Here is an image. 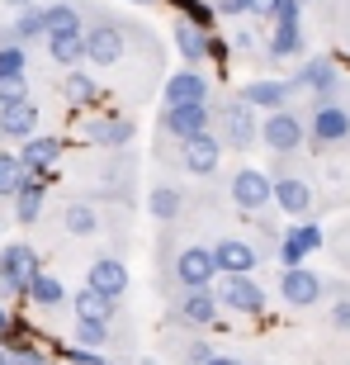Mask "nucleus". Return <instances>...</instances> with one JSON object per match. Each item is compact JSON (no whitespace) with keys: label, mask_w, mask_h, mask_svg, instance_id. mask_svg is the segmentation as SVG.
I'll return each mask as SVG.
<instances>
[{"label":"nucleus","mask_w":350,"mask_h":365,"mask_svg":"<svg viewBox=\"0 0 350 365\" xmlns=\"http://www.w3.org/2000/svg\"><path fill=\"white\" fill-rule=\"evenodd\" d=\"M275 204H280L289 218H308L312 214V204H317V190L308 185V176H298V171H289L284 166V157L275 162Z\"/></svg>","instance_id":"0eeeda50"},{"label":"nucleus","mask_w":350,"mask_h":365,"mask_svg":"<svg viewBox=\"0 0 350 365\" xmlns=\"http://www.w3.org/2000/svg\"><path fill=\"white\" fill-rule=\"evenodd\" d=\"M38 105L33 100H19V105H5L0 109V143H28V138L38 133Z\"/></svg>","instance_id":"dca6fc26"},{"label":"nucleus","mask_w":350,"mask_h":365,"mask_svg":"<svg viewBox=\"0 0 350 365\" xmlns=\"http://www.w3.org/2000/svg\"><path fill=\"white\" fill-rule=\"evenodd\" d=\"M175 48H180V57H185L189 67H199L203 57H208V29H199L194 19H180L175 24Z\"/></svg>","instance_id":"a878e982"},{"label":"nucleus","mask_w":350,"mask_h":365,"mask_svg":"<svg viewBox=\"0 0 350 365\" xmlns=\"http://www.w3.org/2000/svg\"><path fill=\"white\" fill-rule=\"evenodd\" d=\"M308 138L317 148H341L350 143V105L341 95H327V100H312L308 109Z\"/></svg>","instance_id":"20e7f679"},{"label":"nucleus","mask_w":350,"mask_h":365,"mask_svg":"<svg viewBox=\"0 0 350 365\" xmlns=\"http://www.w3.org/2000/svg\"><path fill=\"white\" fill-rule=\"evenodd\" d=\"M123 53H128V24L109 19V14H95L85 24V62L90 67H119Z\"/></svg>","instance_id":"7ed1b4c3"},{"label":"nucleus","mask_w":350,"mask_h":365,"mask_svg":"<svg viewBox=\"0 0 350 365\" xmlns=\"http://www.w3.org/2000/svg\"><path fill=\"white\" fill-rule=\"evenodd\" d=\"M270 10H275V0H246V14H260V19H270Z\"/></svg>","instance_id":"58836bf2"},{"label":"nucleus","mask_w":350,"mask_h":365,"mask_svg":"<svg viewBox=\"0 0 350 365\" xmlns=\"http://www.w3.org/2000/svg\"><path fill=\"white\" fill-rule=\"evenodd\" d=\"M76 346H109V323H95V318H76Z\"/></svg>","instance_id":"72a5a7b5"},{"label":"nucleus","mask_w":350,"mask_h":365,"mask_svg":"<svg viewBox=\"0 0 350 365\" xmlns=\"http://www.w3.org/2000/svg\"><path fill=\"white\" fill-rule=\"evenodd\" d=\"M213 275H223L213 261V247L185 242V247H175V252H161V280L180 284V289H208Z\"/></svg>","instance_id":"f257e3e1"},{"label":"nucleus","mask_w":350,"mask_h":365,"mask_svg":"<svg viewBox=\"0 0 350 365\" xmlns=\"http://www.w3.org/2000/svg\"><path fill=\"white\" fill-rule=\"evenodd\" d=\"M317 247H322V228H317V223H303V228L284 232L280 261H284V266H303V257H308V252H317Z\"/></svg>","instance_id":"412c9836"},{"label":"nucleus","mask_w":350,"mask_h":365,"mask_svg":"<svg viewBox=\"0 0 350 365\" xmlns=\"http://www.w3.org/2000/svg\"><path fill=\"white\" fill-rule=\"evenodd\" d=\"M71 313L76 318H95V323H114L119 318V299H109V294H100V289H76L71 294Z\"/></svg>","instance_id":"aec40b11"},{"label":"nucleus","mask_w":350,"mask_h":365,"mask_svg":"<svg viewBox=\"0 0 350 365\" xmlns=\"http://www.w3.org/2000/svg\"><path fill=\"white\" fill-rule=\"evenodd\" d=\"M10 10H28V5H43V0H5Z\"/></svg>","instance_id":"79ce46f5"},{"label":"nucleus","mask_w":350,"mask_h":365,"mask_svg":"<svg viewBox=\"0 0 350 365\" xmlns=\"http://www.w3.org/2000/svg\"><path fill=\"white\" fill-rule=\"evenodd\" d=\"M203 365H246V361H242V356H223V351H213Z\"/></svg>","instance_id":"ea45409f"},{"label":"nucleus","mask_w":350,"mask_h":365,"mask_svg":"<svg viewBox=\"0 0 350 365\" xmlns=\"http://www.w3.org/2000/svg\"><path fill=\"white\" fill-rule=\"evenodd\" d=\"M208 123H213V105H166L161 119H157V133L171 138L175 148H180L189 138L208 133Z\"/></svg>","instance_id":"423d86ee"},{"label":"nucleus","mask_w":350,"mask_h":365,"mask_svg":"<svg viewBox=\"0 0 350 365\" xmlns=\"http://www.w3.org/2000/svg\"><path fill=\"white\" fill-rule=\"evenodd\" d=\"M213 261H218V271H223V275H246V271H256L260 252L246 242V237L228 232V237H218V242H213Z\"/></svg>","instance_id":"4468645a"},{"label":"nucleus","mask_w":350,"mask_h":365,"mask_svg":"<svg viewBox=\"0 0 350 365\" xmlns=\"http://www.w3.org/2000/svg\"><path fill=\"white\" fill-rule=\"evenodd\" d=\"M43 195H48V185H43V171H28V180H24V190H19V195H14V218H19V223H38L43 218Z\"/></svg>","instance_id":"393cba45"},{"label":"nucleus","mask_w":350,"mask_h":365,"mask_svg":"<svg viewBox=\"0 0 350 365\" xmlns=\"http://www.w3.org/2000/svg\"><path fill=\"white\" fill-rule=\"evenodd\" d=\"M327 10H322V24H327V34L336 43H346L350 48V0H322Z\"/></svg>","instance_id":"2f4dec72"},{"label":"nucleus","mask_w":350,"mask_h":365,"mask_svg":"<svg viewBox=\"0 0 350 365\" xmlns=\"http://www.w3.org/2000/svg\"><path fill=\"white\" fill-rule=\"evenodd\" d=\"M62 228H67V237H95V232H100V214H95L85 200H71L67 209H62Z\"/></svg>","instance_id":"cd10ccee"},{"label":"nucleus","mask_w":350,"mask_h":365,"mask_svg":"<svg viewBox=\"0 0 350 365\" xmlns=\"http://www.w3.org/2000/svg\"><path fill=\"white\" fill-rule=\"evenodd\" d=\"M48 57H53L57 67L76 71L85 62V29H76V34H48Z\"/></svg>","instance_id":"5701e85b"},{"label":"nucleus","mask_w":350,"mask_h":365,"mask_svg":"<svg viewBox=\"0 0 350 365\" xmlns=\"http://www.w3.org/2000/svg\"><path fill=\"white\" fill-rule=\"evenodd\" d=\"M303 48H308L303 24H270V53L275 57H298Z\"/></svg>","instance_id":"c85d7f7f"},{"label":"nucleus","mask_w":350,"mask_h":365,"mask_svg":"<svg viewBox=\"0 0 350 365\" xmlns=\"http://www.w3.org/2000/svg\"><path fill=\"white\" fill-rule=\"evenodd\" d=\"M147 209H152V218L157 223H175V218L185 214V190L180 185H152V195H147Z\"/></svg>","instance_id":"b1692460"},{"label":"nucleus","mask_w":350,"mask_h":365,"mask_svg":"<svg viewBox=\"0 0 350 365\" xmlns=\"http://www.w3.org/2000/svg\"><path fill=\"white\" fill-rule=\"evenodd\" d=\"M133 5H161V0H133Z\"/></svg>","instance_id":"37998d69"},{"label":"nucleus","mask_w":350,"mask_h":365,"mask_svg":"<svg viewBox=\"0 0 350 365\" xmlns=\"http://www.w3.org/2000/svg\"><path fill=\"white\" fill-rule=\"evenodd\" d=\"M327 323L336 327V332H350V284H341L336 299H332V313H327Z\"/></svg>","instance_id":"c9c22d12"},{"label":"nucleus","mask_w":350,"mask_h":365,"mask_svg":"<svg viewBox=\"0 0 350 365\" xmlns=\"http://www.w3.org/2000/svg\"><path fill=\"white\" fill-rule=\"evenodd\" d=\"M175 162H180V171H185V176H194V180L218 176V166H223V138H218V133L189 138V143H180Z\"/></svg>","instance_id":"1a4fd4ad"},{"label":"nucleus","mask_w":350,"mask_h":365,"mask_svg":"<svg viewBox=\"0 0 350 365\" xmlns=\"http://www.w3.org/2000/svg\"><path fill=\"white\" fill-rule=\"evenodd\" d=\"M208 95H213V86L203 81L194 67L175 71L171 81H166V105H208Z\"/></svg>","instance_id":"6ab92c4d"},{"label":"nucleus","mask_w":350,"mask_h":365,"mask_svg":"<svg viewBox=\"0 0 350 365\" xmlns=\"http://www.w3.org/2000/svg\"><path fill=\"white\" fill-rule=\"evenodd\" d=\"M242 95H246V100H251L256 109H265V114H270V109H284V105H289L294 81H251Z\"/></svg>","instance_id":"bb28decb"},{"label":"nucleus","mask_w":350,"mask_h":365,"mask_svg":"<svg viewBox=\"0 0 350 365\" xmlns=\"http://www.w3.org/2000/svg\"><path fill=\"white\" fill-rule=\"evenodd\" d=\"M10 361H14V365H48V356L33 351L28 341H14V346H10Z\"/></svg>","instance_id":"4c0bfd02"},{"label":"nucleus","mask_w":350,"mask_h":365,"mask_svg":"<svg viewBox=\"0 0 350 365\" xmlns=\"http://www.w3.org/2000/svg\"><path fill=\"white\" fill-rule=\"evenodd\" d=\"M218 304L232 313H246V318H256L260 309H265V289H260L256 280H246V275H223L218 280Z\"/></svg>","instance_id":"9b49d317"},{"label":"nucleus","mask_w":350,"mask_h":365,"mask_svg":"<svg viewBox=\"0 0 350 365\" xmlns=\"http://www.w3.org/2000/svg\"><path fill=\"white\" fill-rule=\"evenodd\" d=\"M0 275L5 280H14L19 289L28 294V280L33 275H43V261H38V252L28 242H10V247H0Z\"/></svg>","instance_id":"2eb2a0df"},{"label":"nucleus","mask_w":350,"mask_h":365,"mask_svg":"<svg viewBox=\"0 0 350 365\" xmlns=\"http://www.w3.org/2000/svg\"><path fill=\"white\" fill-rule=\"evenodd\" d=\"M280 294L289 309H317L327 294V280L317 271H308V266H284L280 275Z\"/></svg>","instance_id":"9d476101"},{"label":"nucleus","mask_w":350,"mask_h":365,"mask_svg":"<svg viewBox=\"0 0 350 365\" xmlns=\"http://www.w3.org/2000/svg\"><path fill=\"white\" fill-rule=\"evenodd\" d=\"M28 180V166L19 152H0V200H14Z\"/></svg>","instance_id":"c756f323"},{"label":"nucleus","mask_w":350,"mask_h":365,"mask_svg":"<svg viewBox=\"0 0 350 365\" xmlns=\"http://www.w3.org/2000/svg\"><path fill=\"white\" fill-rule=\"evenodd\" d=\"M260 143H265L275 157H294L303 143H308V119L298 114V109H270L265 119H260Z\"/></svg>","instance_id":"39448f33"},{"label":"nucleus","mask_w":350,"mask_h":365,"mask_svg":"<svg viewBox=\"0 0 350 365\" xmlns=\"http://www.w3.org/2000/svg\"><path fill=\"white\" fill-rule=\"evenodd\" d=\"M218 294L213 289H180V299H175V309H171V318L180 327H208L218 318Z\"/></svg>","instance_id":"ddd939ff"},{"label":"nucleus","mask_w":350,"mask_h":365,"mask_svg":"<svg viewBox=\"0 0 350 365\" xmlns=\"http://www.w3.org/2000/svg\"><path fill=\"white\" fill-rule=\"evenodd\" d=\"M28 299H33L38 309H62V304H67V289H62L57 275H33V280H28Z\"/></svg>","instance_id":"7c9ffc66"},{"label":"nucleus","mask_w":350,"mask_h":365,"mask_svg":"<svg viewBox=\"0 0 350 365\" xmlns=\"http://www.w3.org/2000/svg\"><path fill=\"white\" fill-rule=\"evenodd\" d=\"M19 100H28V76L24 71H5V76H0V109L19 105Z\"/></svg>","instance_id":"f704fd0d"},{"label":"nucleus","mask_w":350,"mask_h":365,"mask_svg":"<svg viewBox=\"0 0 350 365\" xmlns=\"http://www.w3.org/2000/svg\"><path fill=\"white\" fill-rule=\"evenodd\" d=\"M19 157H24L28 171H53V166L62 162V138H43V133H33L28 143H19Z\"/></svg>","instance_id":"4be33fe9"},{"label":"nucleus","mask_w":350,"mask_h":365,"mask_svg":"<svg viewBox=\"0 0 350 365\" xmlns=\"http://www.w3.org/2000/svg\"><path fill=\"white\" fill-rule=\"evenodd\" d=\"M10 332H14V318H10V313H5V304H0V341L10 337Z\"/></svg>","instance_id":"a19ab883"},{"label":"nucleus","mask_w":350,"mask_h":365,"mask_svg":"<svg viewBox=\"0 0 350 365\" xmlns=\"http://www.w3.org/2000/svg\"><path fill=\"white\" fill-rule=\"evenodd\" d=\"M85 138H90L95 148L119 152V148H128V143L137 138V123L128 119V114H105V119H90V123H85Z\"/></svg>","instance_id":"f3484780"},{"label":"nucleus","mask_w":350,"mask_h":365,"mask_svg":"<svg viewBox=\"0 0 350 365\" xmlns=\"http://www.w3.org/2000/svg\"><path fill=\"white\" fill-rule=\"evenodd\" d=\"M228 200L242 209V214H260L270 200H275V180L265 176V171H256V166H237L228 180Z\"/></svg>","instance_id":"6e6552de"},{"label":"nucleus","mask_w":350,"mask_h":365,"mask_svg":"<svg viewBox=\"0 0 350 365\" xmlns=\"http://www.w3.org/2000/svg\"><path fill=\"white\" fill-rule=\"evenodd\" d=\"M213 105V100H208ZM213 123L223 128V148H232V152H246L251 143L260 138V119H256V105L246 100V95H237V100H218L213 105Z\"/></svg>","instance_id":"f03ea898"},{"label":"nucleus","mask_w":350,"mask_h":365,"mask_svg":"<svg viewBox=\"0 0 350 365\" xmlns=\"http://www.w3.org/2000/svg\"><path fill=\"white\" fill-rule=\"evenodd\" d=\"M270 24H303V0H275Z\"/></svg>","instance_id":"e433bc0d"},{"label":"nucleus","mask_w":350,"mask_h":365,"mask_svg":"<svg viewBox=\"0 0 350 365\" xmlns=\"http://www.w3.org/2000/svg\"><path fill=\"white\" fill-rule=\"evenodd\" d=\"M0 365H14V361H10V356H0Z\"/></svg>","instance_id":"c03bdc74"},{"label":"nucleus","mask_w":350,"mask_h":365,"mask_svg":"<svg viewBox=\"0 0 350 365\" xmlns=\"http://www.w3.org/2000/svg\"><path fill=\"white\" fill-rule=\"evenodd\" d=\"M62 100H67V105H95V100H100V86H95L90 76L76 67L67 81H62Z\"/></svg>","instance_id":"473e14b6"},{"label":"nucleus","mask_w":350,"mask_h":365,"mask_svg":"<svg viewBox=\"0 0 350 365\" xmlns=\"http://www.w3.org/2000/svg\"><path fill=\"white\" fill-rule=\"evenodd\" d=\"M85 284L100 289V294H109V299H123V289H128V266H123L119 257H95Z\"/></svg>","instance_id":"a211bd4d"},{"label":"nucleus","mask_w":350,"mask_h":365,"mask_svg":"<svg viewBox=\"0 0 350 365\" xmlns=\"http://www.w3.org/2000/svg\"><path fill=\"white\" fill-rule=\"evenodd\" d=\"M341 67L332 62V57H308L303 67H298L294 76V91H312L317 100H327V95H341Z\"/></svg>","instance_id":"f8f14e48"}]
</instances>
